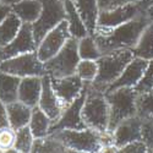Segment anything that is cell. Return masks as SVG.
<instances>
[{"label":"cell","instance_id":"9c48e42d","mask_svg":"<svg viewBox=\"0 0 153 153\" xmlns=\"http://www.w3.org/2000/svg\"><path fill=\"white\" fill-rule=\"evenodd\" d=\"M71 38L70 31H69V23L66 20L61 21L58 26H55L53 30H50L38 44L37 54L43 62L53 58L59 50L65 45L68 39Z\"/></svg>","mask_w":153,"mask_h":153},{"label":"cell","instance_id":"7402d4cb","mask_svg":"<svg viewBox=\"0 0 153 153\" xmlns=\"http://www.w3.org/2000/svg\"><path fill=\"white\" fill-rule=\"evenodd\" d=\"M21 79L0 70V100L5 104L17 100L19 86Z\"/></svg>","mask_w":153,"mask_h":153},{"label":"cell","instance_id":"60d3db41","mask_svg":"<svg viewBox=\"0 0 153 153\" xmlns=\"http://www.w3.org/2000/svg\"><path fill=\"white\" fill-rule=\"evenodd\" d=\"M20 1H21V0H0V3L6 4V5H10V6L15 5V4H17V3H20Z\"/></svg>","mask_w":153,"mask_h":153},{"label":"cell","instance_id":"ba28073f","mask_svg":"<svg viewBox=\"0 0 153 153\" xmlns=\"http://www.w3.org/2000/svg\"><path fill=\"white\" fill-rule=\"evenodd\" d=\"M0 70L15 75L20 79L28 77V76H41L42 77L47 74L44 62L38 58L37 50L3 60L0 62Z\"/></svg>","mask_w":153,"mask_h":153},{"label":"cell","instance_id":"3957f363","mask_svg":"<svg viewBox=\"0 0 153 153\" xmlns=\"http://www.w3.org/2000/svg\"><path fill=\"white\" fill-rule=\"evenodd\" d=\"M81 117L85 125L90 129L103 132L109 125V104L105 94L88 85L86 99L81 110Z\"/></svg>","mask_w":153,"mask_h":153},{"label":"cell","instance_id":"44dd1931","mask_svg":"<svg viewBox=\"0 0 153 153\" xmlns=\"http://www.w3.org/2000/svg\"><path fill=\"white\" fill-rule=\"evenodd\" d=\"M64 5H65L66 21L69 23V31L71 37L76 38V39H81V38L90 34L72 0H66Z\"/></svg>","mask_w":153,"mask_h":153},{"label":"cell","instance_id":"603a6c76","mask_svg":"<svg viewBox=\"0 0 153 153\" xmlns=\"http://www.w3.org/2000/svg\"><path fill=\"white\" fill-rule=\"evenodd\" d=\"M52 123H53V120L38 105L32 108V115H31L28 126H30L34 138L45 137L49 134V129H50V126H52Z\"/></svg>","mask_w":153,"mask_h":153},{"label":"cell","instance_id":"83f0119b","mask_svg":"<svg viewBox=\"0 0 153 153\" xmlns=\"http://www.w3.org/2000/svg\"><path fill=\"white\" fill-rule=\"evenodd\" d=\"M136 115L141 119L153 118V90L143 93H137Z\"/></svg>","mask_w":153,"mask_h":153},{"label":"cell","instance_id":"4dcf8cb0","mask_svg":"<svg viewBox=\"0 0 153 153\" xmlns=\"http://www.w3.org/2000/svg\"><path fill=\"white\" fill-rule=\"evenodd\" d=\"M134 90L137 93H143L153 90V59L148 61L142 79L134 87Z\"/></svg>","mask_w":153,"mask_h":153},{"label":"cell","instance_id":"8d00e7d4","mask_svg":"<svg viewBox=\"0 0 153 153\" xmlns=\"http://www.w3.org/2000/svg\"><path fill=\"white\" fill-rule=\"evenodd\" d=\"M12 10H11V6L10 5H6V4H3L0 3V23H1L6 17L7 15L10 14Z\"/></svg>","mask_w":153,"mask_h":153},{"label":"cell","instance_id":"9a60e30c","mask_svg":"<svg viewBox=\"0 0 153 153\" xmlns=\"http://www.w3.org/2000/svg\"><path fill=\"white\" fill-rule=\"evenodd\" d=\"M147 64H148V60L135 56L126 65L123 74L119 76V79L110 85V87L107 90V92L118 90V88H121V87H132L134 88L140 82V80L142 79L145 70L147 68Z\"/></svg>","mask_w":153,"mask_h":153},{"label":"cell","instance_id":"836d02e7","mask_svg":"<svg viewBox=\"0 0 153 153\" xmlns=\"http://www.w3.org/2000/svg\"><path fill=\"white\" fill-rule=\"evenodd\" d=\"M119 152L123 153H146L148 152L147 146L145 145V142L142 140H137V141H132L130 143L125 145L124 147H121L119 149Z\"/></svg>","mask_w":153,"mask_h":153},{"label":"cell","instance_id":"ffe728a7","mask_svg":"<svg viewBox=\"0 0 153 153\" xmlns=\"http://www.w3.org/2000/svg\"><path fill=\"white\" fill-rule=\"evenodd\" d=\"M11 10L23 23H33L42 12V3L39 0H21L20 3L12 5Z\"/></svg>","mask_w":153,"mask_h":153},{"label":"cell","instance_id":"f1b7e54d","mask_svg":"<svg viewBox=\"0 0 153 153\" xmlns=\"http://www.w3.org/2000/svg\"><path fill=\"white\" fill-rule=\"evenodd\" d=\"M34 141V136L30 129V126L26 125L16 130V140H15V148L19 153H28L32 152V146Z\"/></svg>","mask_w":153,"mask_h":153},{"label":"cell","instance_id":"5bb4252c","mask_svg":"<svg viewBox=\"0 0 153 153\" xmlns=\"http://www.w3.org/2000/svg\"><path fill=\"white\" fill-rule=\"evenodd\" d=\"M113 138L119 149L132 141L142 140V119L137 115L124 119L114 129Z\"/></svg>","mask_w":153,"mask_h":153},{"label":"cell","instance_id":"d590c367","mask_svg":"<svg viewBox=\"0 0 153 153\" xmlns=\"http://www.w3.org/2000/svg\"><path fill=\"white\" fill-rule=\"evenodd\" d=\"M141 0H111L108 9L111 7H117V6H121V5H126V4H138Z\"/></svg>","mask_w":153,"mask_h":153},{"label":"cell","instance_id":"e0dca14e","mask_svg":"<svg viewBox=\"0 0 153 153\" xmlns=\"http://www.w3.org/2000/svg\"><path fill=\"white\" fill-rule=\"evenodd\" d=\"M42 93V77L41 76H28L20 81L17 100L27 104L31 108L38 105Z\"/></svg>","mask_w":153,"mask_h":153},{"label":"cell","instance_id":"e575fe53","mask_svg":"<svg viewBox=\"0 0 153 153\" xmlns=\"http://www.w3.org/2000/svg\"><path fill=\"white\" fill-rule=\"evenodd\" d=\"M10 126L9 123V117H7V110H6V104L3 100H0V129Z\"/></svg>","mask_w":153,"mask_h":153},{"label":"cell","instance_id":"4fadbf2b","mask_svg":"<svg viewBox=\"0 0 153 153\" xmlns=\"http://www.w3.org/2000/svg\"><path fill=\"white\" fill-rule=\"evenodd\" d=\"M50 81H52L53 90L56 93L62 105V110L68 105H70L81 94L85 87V82L76 74L66 76V77H61V79L50 77Z\"/></svg>","mask_w":153,"mask_h":153},{"label":"cell","instance_id":"b9f144b4","mask_svg":"<svg viewBox=\"0 0 153 153\" xmlns=\"http://www.w3.org/2000/svg\"><path fill=\"white\" fill-rule=\"evenodd\" d=\"M60 1H62V3H65V1H66V0H60ZM72 1H74V0H72Z\"/></svg>","mask_w":153,"mask_h":153},{"label":"cell","instance_id":"277c9868","mask_svg":"<svg viewBox=\"0 0 153 153\" xmlns=\"http://www.w3.org/2000/svg\"><path fill=\"white\" fill-rule=\"evenodd\" d=\"M104 94L109 104L108 131L113 132L118 124L121 123L124 119L136 115L137 92L132 87H121Z\"/></svg>","mask_w":153,"mask_h":153},{"label":"cell","instance_id":"2e32d148","mask_svg":"<svg viewBox=\"0 0 153 153\" xmlns=\"http://www.w3.org/2000/svg\"><path fill=\"white\" fill-rule=\"evenodd\" d=\"M38 107L53 120V123L59 119L62 113V105L53 90L50 76L48 74L42 76V93L39 97V102H38Z\"/></svg>","mask_w":153,"mask_h":153},{"label":"cell","instance_id":"8fae6325","mask_svg":"<svg viewBox=\"0 0 153 153\" xmlns=\"http://www.w3.org/2000/svg\"><path fill=\"white\" fill-rule=\"evenodd\" d=\"M142 10L138 4H126L111 9H104L99 11L97 27L99 28H113L120 25L129 22L142 14ZM96 27V28H97Z\"/></svg>","mask_w":153,"mask_h":153},{"label":"cell","instance_id":"1f68e13d","mask_svg":"<svg viewBox=\"0 0 153 153\" xmlns=\"http://www.w3.org/2000/svg\"><path fill=\"white\" fill-rule=\"evenodd\" d=\"M16 130L11 126L0 129V152H7L9 149L15 147Z\"/></svg>","mask_w":153,"mask_h":153},{"label":"cell","instance_id":"f35d334b","mask_svg":"<svg viewBox=\"0 0 153 153\" xmlns=\"http://www.w3.org/2000/svg\"><path fill=\"white\" fill-rule=\"evenodd\" d=\"M110 1H111V0H98V6H99V10L108 9V6H109Z\"/></svg>","mask_w":153,"mask_h":153},{"label":"cell","instance_id":"7c38bea8","mask_svg":"<svg viewBox=\"0 0 153 153\" xmlns=\"http://www.w3.org/2000/svg\"><path fill=\"white\" fill-rule=\"evenodd\" d=\"M38 44L34 41L32 23H22V26L14 38V41L9 43L7 45L0 48V58L1 60H6L10 58H14L25 53L36 52Z\"/></svg>","mask_w":153,"mask_h":153},{"label":"cell","instance_id":"5b68a950","mask_svg":"<svg viewBox=\"0 0 153 153\" xmlns=\"http://www.w3.org/2000/svg\"><path fill=\"white\" fill-rule=\"evenodd\" d=\"M60 141L68 148L69 152H86L93 153L100 152L102 141H100V132L96 131L90 127H86L82 130H72V129H62L56 130L48 134Z\"/></svg>","mask_w":153,"mask_h":153},{"label":"cell","instance_id":"d4e9b609","mask_svg":"<svg viewBox=\"0 0 153 153\" xmlns=\"http://www.w3.org/2000/svg\"><path fill=\"white\" fill-rule=\"evenodd\" d=\"M132 52L137 58H142L148 61L153 59V21H151L143 30Z\"/></svg>","mask_w":153,"mask_h":153},{"label":"cell","instance_id":"74e56055","mask_svg":"<svg viewBox=\"0 0 153 153\" xmlns=\"http://www.w3.org/2000/svg\"><path fill=\"white\" fill-rule=\"evenodd\" d=\"M138 5H140V7H141L142 11H146L149 6L153 5V0H141V1L138 3Z\"/></svg>","mask_w":153,"mask_h":153},{"label":"cell","instance_id":"484cf974","mask_svg":"<svg viewBox=\"0 0 153 153\" xmlns=\"http://www.w3.org/2000/svg\"><path fill=\"white\" fill-rule=\"evenodd\" d=\"M32 152H34V153H41V152L50 153V152H69V151L60 141H58L56 138H54L50 135H47L45 137L34 138L33 146H32Z\"/></svg>","mask_w":153,"mask_h":153},{"label":"cell","instance_id":"cb8c5ba5","mask_svg":"<svg viewBox=\"0 0 153 153\" xmlns=\"http://www.w3.org/2000/svg\"><path fill=\"white\" fill-rule=\"evenodd\" d=\"M22 21L19 19V16L15 12H10L7 17L0 23V48L7 45L14 41V38L17 36L21 26Z\"/></svg>","mask_w":153,"mask_h":153},{"label":"cell","instance_id":"ab89813d","mask_svg":"<svg viewBox=\"0 0 153 153\" xmlns=\"http://www.w3.org/2000/svg\"><path fill=\"white\" fill-rule=\"evenodd\" d=\"M145 14H146V16L148 17V20H149V21H153V5H152V6H149V7L145 11Z\"/></svg>","mask_w":153,"mask_h":153},{"label":"cell","instance_id":"d6986e66","mask_svg":"<svg viewBox=\"0 0 153 153\" xmlns=\"http://www.w3.org/2000/svg\"><path fill=\"white\" fill-rule=\"evenodd\" d=\"M6 110L10 126L14 130H19L21 127L28 125L32 115V108L27 104L22 103L20 100H15L6 104Z\"/></svg>","mask_w":153,"mask_h":153},{"label":"cell","instance_id":"d6a6232c","mask_svg":"<svg viewBox=\"0 0 153 153\" xmlns=\"http://www.w3.org/2000/svg\"><path fill=\"white\" fill-rule=\"evenodd\" d=\"M142 141L148 152H153V118L142 119Z\"/></svg>","mask_w":153,"mask_h":153},{"label":"cell","instance_id":"4316f807","mask_svg":"<svg viewBox=\"0 0 153 153\" xmlns=\"http://www.w3.org/2000/svg\"><path fill=\"white\" fill-rule=\"evenodd\" d=\"M79 54L81 59L87 60H98L102 56V53L99 52L93 36L88 34L79 39Z\"/></svg>","mask_w":153,"mask_h":153},{"label":"cell","instance_id":"6da1fadb","mask_svg":"<svg viewBox=\"0 0 153 153\" xmlns=\"http://www.w3.org/2000/svg\"><path fill=\"white\" fill-rule=\"evenodd\" d=\"M149 22L151 21L143 11L134 20L125 22L120 26L113 28L97 27L93 33V38L102 55L120 49L132 50Z\"/></svg>","mask_w":153,"mask_h":153},{"label":"cell","instance_id":"7bdbcfd3","mask_svg":"<svg viewBox=\"0 0 153 153\" xmlns=\"http://www.w3.org/2000/svg\"><path fill=\"white\" fill-rule=\"evenodd\" d=\"M1 61H3V60H1V58H0V62H1Z\"/></svg>","mask_w":153,"mask_h":153},{"label":"cell","instance_id":"30bf717a","mask_svg":"<svg viewBox=\"0 0 153 153\" xmlns=\"http://www.w3.org/2000/svg\"><path fill=\"white\" fill-rule=\"evenodd\" d=\"M91 82H85V87L83 91L81 92V94L76 98L70 105H68L65 109L62 110L61 115L59 117L58 120H55L54 123H52V126L49 129V134L56 131V130H62V129H72V130H82L86 129V125L82 120L81 117V110L86 99V94H87V88L88 85Z\"/></svg>","mask_w":153,"mask_h":153},{"label":"cell","instance_id":"8992f818","mask_svg":"<svg viewBox=\"0 0 153 153\" xmlns=\"http://www.w3.org/2000/svg\"><path fill=\"white\" fill-rule=\"evenodd\" d=\"M81 58L79 54V39L71 37L65 43L59 53L44 62L47 74L50 77L61 79L76 74Z\"/></svg>","mask_w":153,"mask_h":153},{"label":"cell","instance_id":"ac0fdd59","mask_svg":"<svg viewBox=\"0 0 153 153\" xmlns=\"http://www.w3.org/2000/svg\"><path fill=\"white\" fill-rule=\"evenodd\" d=\"M74 4L85 23V26L91 36H93L99 15L98 0H74Z\"/></svg>","mask_w":153,"mask_h":153},{"label":"cell","instance_id":"7a4b0ae2","mask_svg":"<svg viewBox=\"0 0 153 153\" xmlns=\"http://www.w3.org/2000/svg\"><path fill=\"white\" fill-rule=\"evenodd\" d=\"M135 58L131 49L114 50L111 53L103 54L98 60V74L91 87L94 90L105 93L110 85L119 79L124 69Z\"/></svg>","mask_w":153,"mask_h":153},{"label":"cell","instance_id":"52a82bcc","mask_svg":"<svg viewBox=\"0 0 153 153\" xmlns=\"http://www.w3.org/2000/svg\"><path fill=\"white\" fill-rule=\"evenodd\" d=\"M42 3V12L36 22L32 23L34 41L39 44L43 37L55 26L66 20L65 5L60 0H39Z\"/></svg>","mask_w":153,"mask_h":153},{"label":"cell","instance_id":"f546056e","mask_svg":"<svg viewBox=\"0 0 153 153\" xmlns=\"http://www.w3.org/2000/svg\"><path fill=\"white\" fill-rule=\"evenodd\" d=\"M97 74H98L97 60L81 59L77 68H76V75H77L83 82H93Z\"/></svg>","mask_w":153,"mask_h":153}]
</instances>
